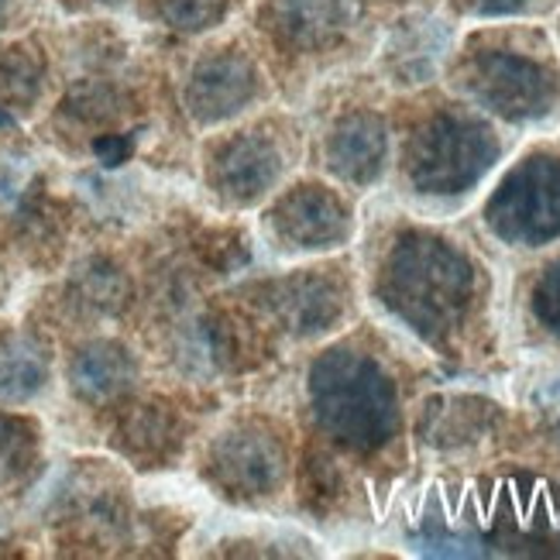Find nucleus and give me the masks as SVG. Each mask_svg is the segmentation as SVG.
Returning a JSON list of instances; mask_svg holds the SVG:
<instances>
[{"mask_svg": "<svg viewBox=\"0 0 560 560\" xmlns=\"http://www.w3.org/2000/svg\"><path fill=\"white\" fill-rule=\"evenodd\" d=\"M468 86L485 107L509 120L540 117L557 101L553 72L516 52H478L468 66Z\"/></svg>", "mask_w": 560, "mask_h": 560, "instance_id": "39448f33", "label": "nucleus"}, {"mask_svg": "<svg viewBox=\"0 0 560 560\" xmlns=\"http://www.w3.org/2000/svg\"><path fill=\"white\" fill-rule=\"evenodd\" d=\"M537 313L553 334H560V265L547 269V276L537 285Z\"/></svg>", "mask_w": 560, "mask_h": 560, "instance_id": "2eb2a0df", "label": "nucleus"}, {"mask_svg": "<svg viewBox=\"0 0 560 560\" xmlns=\"http://www.w3.org/2000/svg\"><path fill=\"white\" fill-rule=\"evenodd\" d=\"M385 292L423 334L451 330L471 296V265L436 237H409L388 261Z\"/></svg>", "mask_w": 560, "mask_h": 560, "instance_id": "f257e3e1", "label": "nucleus"}, {"mask_svg": "<svg viewBox=\"0 0 560 560\" xmlns=\"http://www.w3.org/2000/svg\"><path fill=\"white\" fill-rule=\"evenodd\" d=\"M489 224L516 245H540L560 234V162L529 159L489 203Z\"/></svg>", "mask_w": 560, "mask_h": 560, "instance_id": "20e7f679", "label": "nucleus"}, {"mask_svg": "<svg viewBox=\"0 0 560 560\" xmlns=\"http://www.w3.org/2000/svg\"><path fill=\"white\" fill-rule=\"evenodd\" d=\"M316 412L337 441L351 447H378L396 427L393 385L372 361L340 351L316 369Z\"/></svg>", "mask_w": 560, "mask_h": 560, "instance_id": "f03ea898", "label": "nucleus"}, {"mask_svg": "<svg viewBox=\"0 0 560 560\" xmlns=\"http://www.w3.org/2000/svg\"><path fill=\"white\" fill-rule=\"evenodd\" d=\"M340 24L337 0H279V28L289 42L313 45Z\"/></svg>", "mask_w": 560, "mask_h": 560, "instance_id": "9b49d317", "label": "nucleus"}, {"mask_svg": "<svg viewBox=\"0 0 560 560\" xmlns=\"http://www.w3.org/2000/svg\"><path fill=\"white\" fill-rule=\"evenodd\" d=\"M69 378H72V388H77L86 402H107L131 388L135 361L128 358L125 348L101 340V345H90L77 354Z\"/></svg>", "mask_w": 560, "mask_h": 560, "instance_id": "0eeeda50", "label": "nucleus"}, {"mask_svg": "<svg viewBox=\"0 0 560 560\" xmlns=\"http://www.w3.org/2000/svg\"><path fill=\"white\" fill-rule=\"evenodd\" d=\"M48 375V361L42 348L28 337H4L0 340V399L24 402L32 399Z\"/></svg>", "mask_w": 560, "mask_h": 560, "instance_id": "1a4fd4ad", "label": "nucleus"}, {"mask_svg": "<svg viewBox=\"0 0 560 560\" xmlns=\"http://www.w3.org/2000/svg\"><path fill=\"white\" fill-rule=\"evenodd\" d=\"M4 8H8V0H0V14H4Z\"/></svg>", "mask_w": 560, "mask_h": 560, "instance_id": "6ab92c4d", "label": "nucleus"}, {"mask_svg": "<svg viewBox=\"0 0 560 560\" xmlns=\"http://www.w3.org/2000/svg\"><path fill=\"white\" fill-rule=\"evenodd\" d=\"M255 93V72L241 59H217L197 72L189 86V104L200 117H224Z\"/></svg>", "mask_w": 560, "mask_h": 560, "instance_id": "6e6552de", "label": "nucleus"}, {"mask_svg": "<svg viewBox=\"0 0 560 560\" xmlns=\"http://www.w3.org/2000/svg\"><path fill=\"white\" fill-rule=\"evenodd\" d=\"M499 155L492 131L465 114H441L409 141V176L423 192L468 189Z\"/></svg>", "mask_w": 560, "mask_h": 560, "instance_id": "7ed1b4c3", "label": "nucleus"}, {"mask_svg": "<svg viewBox=\"0 0 560 560\" xmlns=\"http://www.w3.org/2000/svg\"><path fill=\"white\" fill-rule=\"evenodd\" d=\"M385 159V125L372 114H354L337 128L330 141V162L345 179L369 183Z\"/></svg>", "mask_w": 560, "mask_h": 560, "instance_id": "423d86ee", "label": "nucleus"}, {"mask_svg": "<svg viewBox=\"0 0 560 560\" xmlns=\"http://www.w3.org/2000/svg\"><path fill=\"white\" fill-rule=\"evenodd\" d=\"M131 149H135L131 135H101V138L93 141L96 159H101L107 168H114V165H120V162H128V159H131Z\"/></svg>", "mask_w": 560, "mask_h": 560, "instance_id": "dca6fc26", "label": "nucleus"}, {"mask_svg": "<svg viewBox=\"0 0 560 560\" xmlns=\"http://www.w3.org/2000/svg\"><path fill=\"white\" fill-rule=\"evenodd\" d=\"M45 66L38 48L32 45H11L0 52V104H32L42 90Z\"/></svg>", "mask_w": 560, "mask_h": 560, "instance_id": "f8f14e48", "label": "nucleus"}, {"mask_svg": "<svg viewBox=\"0 0 560 560\" xmlns=\"http://www.w3.org/2000/svg\"><path fill=\"white\" fill-rule=\"evenodd\" d=\"M28 454H32V441L18 423L0 417V481H11L14 475H21L28 468Z\"/></svg>", "mask_w": 560, "mask_h": 560, "instance_id": "ddd939ff", "label": "nucleus"}, {"mask_svg": "<svg viewBox=\"0 0 560 560\" xmlns=\"http://www.w3.org/2000/svg\"><path fill=\"white\" fill-rule=\"evenodd\" d=\"M460 4L478 14H513V11L526 8L529 0H460Z\"/></svg>", "mask_w": 560, "mask_h": 560, "instance_id": "f3484780", "label": "nucleus"}, {"mask_svg": "<svg viewBox=\"0 0 560 560\" xmlns=\"http://www.w3.org/2000/svg\"><path fill=\"white\" fill-rule=\"evenodd\" d=\"M447 32L441 28V21H406V28L396 35V69L406 83H420L430 77L436 59L444 56Z\"/></svg>", "mask_w": 560, "mask_h": 560, "instance_id": "9d476101", "label": "nucleus"}, {"mask_svg": "<svg viewBox=\"0 0 560 560\" xmlns=\"http://www.w3.org/2000/svg\"><path fill=\"white\" fill-rule=\"evenodd\" d=\"M224 11V0H162V14L176 24V28L197 32L203 24L217 21Z\"/></svg>", "mask_w": 560, "mask_h": 560, "instance_id": "4468645a", "label": "nucleus"}, {"mask_svg": "<svg viewBox=\"0 0 560 560\" xmlns=\"http://www.w3.org/2000/svg\"><path fill=\"white\" fill-rule=\"evenodd\" d=\"M11 125H14V120L8 114H0V128H11Z\"/></svg>", "mask_w": 560, "mask_h": 560, "instance_id": "a211bd4d", "label": "nucleus"}]
</instances>
